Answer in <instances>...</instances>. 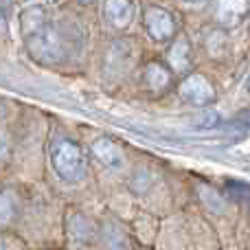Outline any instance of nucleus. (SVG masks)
<instances>
[{
  "mask_svg": "<svg viewBox=\"0 0 250 250\" xmlns=\"http://www.w3.org/2000/svg\"><path fill=\"white\" fill-rule=\"evenodd\" d=\"M90 151L99 163L105 165V167L119 169V167H123V163H125L123 149L112 141V138H95V141L90 143Z\"/></svg>",
  "mask_w": 250,
  "mask_h": 250,
  "instance_id": "nucleus-7",
  "label": "nucleus"
},
{
  "mask_svg": "<svg viewBox=\"0 0 250 250\" xmlns=\"http://www.w3.org/2000/svg\"><path fill=\"white\" fill-rule=\"evenodd\" d=\"M0 250H4V242H2V237H0Z\"/></svg>",
  "mask_w": 250,
  "mask_h": 250,
  "instance_id": "nucleus-17",
  "label": "nucleus"
},
{
  "mask_svg": "<svg viewBox=\"0 0 250 250\" xmlns=\"http://www.w3.org/2000/svg\"><path fill=\"white\" fill-rule=\"evenodd\" d=\"M143 24H145V31L154 42H169L171 38H176V18H173L171 11H167L165 7H158V4H147L143 9Z\"/></svg>",
  "mask_w": 250,
  "mask_h": 250,
  "instance_id": "nucleus-3",
  "label": "nucleus"
},
{
  "mask_svg": "<svg viewBox=\"0 0 250 250\" xmlns=\"http://www.w3.org/2000/svg\"><path fill=\"white\" fill-rule=\"evenodd\" d=\"M171 77H173V73L169 70V66L158 60L147 62L145 68H143V83H145L147 90H151L154 95L167 90V88L171 86Z\"/></svg>",
  "mask_w": 250,
  "mask_h": 250,
  "instance_id": "nucleus-6",
  "label": "nucleus"
},
{
  "mask_svg": "<svg viewBox=\"0 0 250 250\" xmlns=\"http://www.w3.org/2000/svg\"><path fill=\"white\" fill-rule=\"evenodd\" d=\"M18 215V198L11 189L0 191V226L11 224Z\"/></svg>",
  "mask_w": 250,
  "mask_h": 250,
  "instance_id": "nucleus-12",
  "label": "nucleus"
},
{
  "mask_svg": "<svg viewBox=\"0 0 250 250\" xmlns=\"http://www.w3.org/2000/svg\"><path fill=\"white\" fill-rule=\"evenodd\" d=\"M178 95H180L182 101H187L191 105H198V108H208L217 99V92L213 88V83L200 73L187 75L180 82V86H178Z\"/></svg>",
  "mask_w": 250,
  "mask_h": 250,
  "instance_id": "nucleus-4",
  "label": "nucleus"
},
{
  "mask_svg": "<svg viewBox=\"0 0 250 250\" xmlns=\"http://www.w3.org/2000/svg\"><path fill=\"white\" fill-rule=\"evenodd\" d=\"M202 42L204 48H207V55L213 57V60H222L229 51V35L220 26H211L208 31H204Z\"/></svg>",
  "mask_w": 250,
  "mask_h": 250,
  "instance_id": "nucleus-10",
  "label": "nucleus"
},
{
  "mask_svg": "<svg viewBox=\"0 0 250 250\" xmlns=\"http://www.w3.org/2000/svg\"><path fill=\"white\" fill-rule=\"evenodd\" d=\"M24 48L26 55L40 66H60L62 62L68 57V33L66 29L51 20L35 29L33 33L24 35Z\"/></svg>",
  "mask_w": 250,
  "mask_h": 250,
  "instance_id": "nucleus-1",
  "label": "nucleus"
},
{
  "mask_svg": "<svg viewBox=\"0 0 250 250\" xmlns=\"http://www.w3.org/2000/svg\"><path fill=\"white\" fill-rule=\"evenodd\" d=\"M11 151V141H9V134L0 127V160H4Z\"/></svg>",
  "mask_w": 250,
  "mask_h": 250,
  "instance_id": "nucleus-15",
  "label": "nucleus"
},
{
  "mask_svg": "<svg viewBox=\"0 0 250 250\" xmlns=\"http://www.w3.org/2000/svg\"><path fill=\"white\" fill-rule=\"evenodd\" d=\"M200 195H202L204 204H207V208H211L213 213H224V200H222V195L217 193L215 189H211V187H200Z\"/></svg>",
  "mask_w": 250,
  "mask_h": 250,
  "instance_id": "nucleus-13",
  "label": "nucleus"
},
{
  "mask_svg": "<svg viewBox=\"0 0 250 250\" xmlns=\"http://www.w3.org/2000/svg\"><path fill=\"white\" fill-rule=\"evenodd\" d=\"M248 11V2H233V0H226V2L217 4V26L220 29H235L239 22L244 20Z\"/></svg>",
  "mask_w": 250,
  "mask_h": 250,
  "instance_id": "nucleus-9",
  "label": "nucleus"
},
{
  "mask_svg": "<svg viewBox=\"0 0 250 250\" xmlns=\"http://www.w3.org/2000/svg\"><path fill=\"white\" fill-rule=\"evenodd\" d=\"M191 42L185 35H176L167 51V62L171 73H187L191 66Z\"/></svg>",
  "mask_w": 250,
  "mask_h": 250,
  "instance_id": "nucleus-8",
  "label": "nucleus"
},
{
  "mask_svg": "<svg viewBox=\"0 0 250 250\" xmlns=\"http://www.w3.org/2000/svg\"><path fill=\"white\" fill-rule=\"evenodd\" d=\"M51 20V13L46 7L42 4H33V7H26L20 16V29H22V38L29 33H33L35 29H40L42 24Z\"/></svg>",
  "mask_w": 250,
  "mask_h": 250,
  "instance_id": "nucleus-11",
  "label": "nucleus"
},
{
  "mask_svg": "<svg viewBox=\"0 0 250 250\" xmlns=\"http://www.w3.org/2000/svg\"><path fill=\"white\" fill-rule=\"evenodd\" d=\"M134 13H136V4L129 2V0H108V2H104L105 20L117 31H125L132 24Z\"/></svg>",
  "mask_w": 250,
  "mask_h": 250,
  "instance_id": "nucleus-5",
  "label": "nucleus"
},
{
  "mask_svg": "<svg viewBox=\"0 0 250 250\" xmlns=\"http://www.w3.org/2000/svg\"><path fill=\"white\" fill-rule=\"evenodd\" d=\"M51 165L53 171L66 185H77L88 173V156L79 143L66 136H55L51 143Z\"/></svg>",
  "mask_w": 250,
  "mask_h": 250,
  "instance_id": "nucleus-2",
  "label": "nucleus"
},
{
  "mask_svg": "<svg viewBox=\"0 0 250 250\" xmlns=\"http://www.w3.org/2000/svg\"><path fill=\"white\" fill-rule=\"evenodd\" d=\"M246 92H248V95H250V77L246 79Z\"/></svg>",
  "mask_w": 250,
  "mask_h": 250,
  "instance_id": "nucleus-16",
  "label": "nucleus"
},
{
  "mask_svg": "<svg viewBox=\"0 0 250 250\" xmlns=\"http://www.w3.org/2000/svg\"><path fill=\"white\" fill-rule=\"evenodd\" d=\"M226 195L235 200V202L242 204H250V185L246 182H226Z\"/></svg>",
  "mask_w": 250,
  "mask_h": 250,
  "instance_id": "nucleus-14",
  "label": "nucleus"
}]
</instances>
